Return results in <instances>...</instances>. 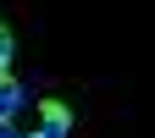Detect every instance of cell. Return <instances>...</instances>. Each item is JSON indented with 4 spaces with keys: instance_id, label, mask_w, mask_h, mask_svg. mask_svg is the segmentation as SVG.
Instances as JSON below:
<instances>
[{
    "instance_id": "cell-1",
    "label": "cell",
    "mask_w": 155,
    "mask_h": 138,
    "mask_svg": "<svg viewBox=\"0 0 155 138\" xmlns=\"http://www.w3.org/2000/svg\"><path fill=\"white\" fill-rule=\"evenodd\" d=\"M67 133H72V111L50 100L45 111H39V133H33V138H67Z\"/></svg>"
},
{
    "instance_id": "cell-2",
    "label": "cell",
    "mask_w": 155,
    "mask_h": 138,
    "mask_svg": "<svg viewBox=\"0 0 155 138\" xmlns=\"http://www.w3.org/2000/svg\"><path fill=\"white\" fill-rule=\"evenodd\" d=\"M22 105H28V88L17 83V77H0V122H11Z\"/></svg>"
},
{
    "instance_id": "cell-3",
    "label": "cell",
    "mask_w": 155,
    "mask_h": 138,
    "mask_svg": "<svg viewBox=\"0 0 155 138\" xmlns=\"http://www.w3.org/2000/svg\"><path fill=\"white\" fill-rule=\"evenodd\" d=\"M11 55H17V39H11V28H6V22H0V77H6Z\"/></svg>"
},
{
    "instance_id": "cell-4",
    "label": "cell",
    "mask_w": 155,
    "mask_h": 138,
    "mask_svg": "<svg viewBox=\"0 0 155 138\" xmlns=\"http://www.w3.org/2000/svg\"><path fill=\"white\" fill-rule=\"evenodd\" d=\"M0 138H28V133H17V122H0Z\"/></svg>"
}]
</instances>
